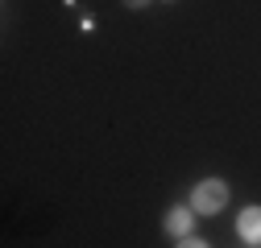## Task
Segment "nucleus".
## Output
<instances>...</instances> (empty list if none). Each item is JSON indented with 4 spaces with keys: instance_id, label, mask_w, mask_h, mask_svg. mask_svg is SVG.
<instances>
[{
    "instance_id": "f257e3e1",
    "label": "nucleus",
    "mask_w": 261,
    "mask_h": 248,
    "mask_svg": "<svg viewBox=\"0 0 261 248\" xmlns=\"http://www.w3.org/2000/svg\"><path fill=\"white\" fill-rule=\"evenodd\" d=\"M228 195H232V191H228L224 178H203L191 191V207H195V215H220L228 207Z\"/></svg>"
},
{
    "instance_id": "f03ea898",
    "label": "nucleus",
    "mask_w": 261,
    "mask_h": 248,
    "mask_svg": "<svg viewBox=\"0 0 261 248\" xmlns=\"http://www.w3.org/2000/svg\"><path fill=\"white\" fill-rule=\"evenodd\" d=\"M191 228H195V207H170V211H166V232H170V236L187 240Z\"/></svg>"
},
{
    "instance_id": "7ed1b4c3",
    "label": "nucleus",
    "mask_w": 261,
    "mask_h": 248,
    "mask_svg": "<svg viewBox=\"0 0 261 248\" xmlns=\"http://www.w3.org/2000/svg\"><path fill=\"white\" fill-rule=\"evenodd\" d=\"M237 232H241L245 244H261V207H245V211H241Z\"/></svg>"
},
{
    "instance_id": "20e7f679",
    "label": "nucleus",
    "mask_w": 261,
    "mask_h": 248,
    "mask_svg": "<svg viewBox=\"0 0 261 248\" xmlns=\"http://www.w3.org/2000/svg\"><path fill=\"white\" fill-rule=\"evenodd\" d=\"M178 248H207V240H199V236H187V240H178Z\"/></svg>"
},
{
    "instance_id": "39448f33",
    "label": "nucleus",
    "mask_w": 261,
    "mask_h": 248,
    "mask_svg": "<svg viewBox=\"0 0 261 248\" xmlns=\"http://www.w3.org/2000/svg\"><path fill=\"white\" fill-rule=\"evenodd\" d=\"M124 5H128V9H145L149 0H124Z\"/></svg>"
},
{
    "instance_id": "423d86ee",
    "label": "nucleus",
    "mask_w": 261,
    "mask_h": 248,
    "mask_svg": "<svg viewBox=\"0 0 261 248\" xmlns=\"http://www.w3.org/2000/svg\"><path fill=\"white\" fill-rule=\"evenodd\" d=\"M166 5H174V0H166Z\"/></svg>"
}]
</instances>
